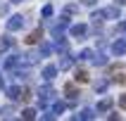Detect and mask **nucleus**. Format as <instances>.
Here are the masks:
<instances>
[{
	"instance_id": "nucleus-1",
	"label": "nucleus",
	"mask_w": 126,
	"mask_h": 121,
	"mask_svg": "<svg viewBox=\"0 0 126 121\" xmlns=\"http://www.w3.org/2000/svg\"><path fill=\"white\" fill-rule=\"evenodd\" d=\"M121 17V10L117 5L112 7H105V10H100V12H93V21H102V19H119Z\"/></svg>"
},
{
	"instance_id": "nucleus-2",
	"label": "nucleus",
	"mask_w": 126,
	"mask_h": 121,
	"mask_svg": "<svg viewBox=\"0 0 126 121\" xmlns=\"http://www.w3.org/2000/svg\"><path fill=\"white\" fill-rule=\"evenodd\" d=\"M67 26H69V17L64 14V17H60V21H57V24H52V28H50V33H52V38H60V36H64Z\"/></svg>"
},
{
	"instance_id": "nucleus-3",
	"label": "nucleus",
	"mask_w": 126,
	"mask_h": 121,
	"mask_svg": "<svg viewBox=\"0 0 126 121\" xmlns=\"http://www.w3.org/2000/svg\"><path fill=\"white\" fill-rule=\"evenodd\" d=\"M19 28H24V17L21 14H12L7 19V31H19Z\"/></svg>"
},
{
	"instance_id": "nucleus-4",
	"label": "nucleus",
	"mask_w": 126,
	"mask_h": 121,
	"mask_svg": "<svg viewBox=\"0 0 126 121\" xmlns=\"http://www.w3.org/2000/svg\"><path fill=\"white\" fill-rule=\"evenodd\" d=\"M69 33H71V38L83 40L86 33H88V26H86V24H74V26H69Z\"/></svg>"
},
{
	"instance_id": "nucleus-5",
	"label": "nucleus",
	"mask_w": 126,
	"mask_h": 121,
	"mask_svg": "<svg viewBox=\"0 0 126 121\" xmlns=\"http://www.w3.org/2000/svg\"><path fill=\"white\" fill-rule=\"evenodd\" d=\"M74 119H81V121H91V119H95V109L86 107V109H81L79 114H74Z\"/></svg>"
},
{
	"instance_id": "nucleus-6",
	"label": "nucleus",
	"mask_w": 126,
	"mask_h": 121,
	"mask_svg": "<svg viewBox=\"0 0 126 121\" xmlns=\"http://www.w3.org/2000/svg\"><path fill=\"white\" fill-rule=\"evenodd\" d=\"M52 48L57 50V52H62V55H67V52H69V43L64 40L62 36H60V38H55V45H52Z\"/></svg>"
},
{
	"instance_id": "nucleus-7",
	"label": "nucleus",
	"mask_w": 126,
	"mask_h": 121,
	"mask_svg": "<svg viewBox=\"0 0 126 121\" xmlns=\"http://www.w3.org/2000/svg\"><path fill=\"white\" fill-rule=\"evenodd\" d=\"M17 64H19V55H10L5 62H2V69H5V71H12Z\"/></svg>"
},
{
	"instance_id": "nucleus-8",
	"label": "nucleus",
	"mask_w": 126,
	"mask_h": 121,
	"mask_svg": "<svg viewBox=\"0 0 126 121\" xmlns=\"http://www.w3.org/2000/svg\"><path fill=\"white\" fill-rule=\"evenodd\" d=\"M124 52H126V40L117 38V40L112 43V55H124Z\"/></svg>"
},
{
	"instance_id": "nucleus-9",
	"label": "nucleus",
	"mask_w": 126,
	"mask_h": 121,
	"mask_svg": "<svg viewBox=\"0 0 126 121\" xmlns=\"http://www.w3.org/2000/svg\"><path fill=\"white\" fill-rule=\"evenodd\" d=\"M91 62H93V67H105V64H107V57H105V52H93Z\"/></svg>"
},
{
	"instance_id": "nucleus-10",
	"label": "nucleus",
	"mask_w": 126,
	"mask_h": 121,
	"mask_svg": "<svg viewBox=\"0 0 126 121\" xmlns=\"http://www.w3.org/2000/svg\"><path fill=\"white\" fill-rule=\"evenodd\" d=\"M55 76H57V67L55 64H48V67L43 69V78H45V81H52Z\"/></svg>"
},
{
	"instance_id": "nucleus-11",
	"label": "nucleus",
	"mask_w": 126,
	"mask_h": 121,
	"mask_svg": "<svg viewBox=\"0 0 126 121\" xmlns=\"http://www.w3.org/2000/svg\"><path fill=\"white\" fill-rule=\"evenodd\" d=\"M5 93H7L10 100H21V88H19V85H10Z\"/></svg>"
},
{
	"instance_id": "nucleus-12",
	"label": "nucleus",
	"mask_w": 126,
	"mask_h": 121,
	"mask_svg": "<svg viewBox=\"0 0 126 121\" xmlns=\"http://www.w3.org/2000/svg\"><path fill=\"white\" fill-rule=\"evenodd\" d=\"M41 38H43V31H41V28H36V31H31V33L26 36V43H29V45H33V43H38Z\"/></svg>"
},
{
	"instance_id": "nucleus-13",
	"label": "nucleus",
	"mask_w": 126,
	"mask_h": 121,
	"mask_svg": "<svg viewBox=\"0 0 126 121\" xmlns=\"http://www.w3.org/2000/svg\"><path fill=\"white\" fill-rule=\"evenodd\" d=\"M64 93H67V97H69L71 102H74V100H76L79 95H81V93L76 90V85H71V83H69V85H64Z\"/></svg>"
},
{
	"instance_id": "nucleus-14",
	"label": "nucleus",
	"mask_w": 126,
	"mask_h": 121,
	"mask_svg": "<svg viewBox=\"0 0 126 121\" xmlns=\"http://www.w3.org/2000/svg\"><path fill=\"white\" fill-rule=\"evenodd\" d=\"M107 85H110V78H98L93 88H95V93H105V90H107Z\"/></svg>"
},
{
	"instance_id": "nucleus-15",
	"label": "nucleus",
	"mask_w": 126,
	"mask_h": 121,
	"mask_svg": "<svg viewBox=\"0 0 126 121\" xmlns=\"http://www.w3.org/2000/svg\"><path fill=\"white\" fill-rule=\"evenodd\" d=\"M74 78H76V83H88V71L86 69H76L74 71Z\"/></svg>"
},
{
	"instance_id": "nucleus-16",
	"label": "nucleus",
	"mask_w": 126,
	"mask_h": 121,
	"mask_svg": "<svg viewBox=\"0 0 126 121\" xmlns=\"http://www.w3.org/2000/svg\"><path fill=\"white\" fill-rule=\"evenodd\" d=\"M64 109H67V105H64L62 100H57V102H52V107H50V112L55 114V116H57V114H62Z\"/></svg>"
},
{
	"instance_id": "nucleus-17",
	"label": "nucleus",
	"mask_w": 126,
	"mask_h": 121,
	"mask_svg": "<svg viewBox=\"0 0 126 121\" xmlns=\"http://www.w3.org/2000/svg\"><path fill=\"white\" fill-rule=\"evenodd\" d=\"M52 95H55V90H52L50 85H43V88H38V97H50V100H52Z\"/></svg>"
},
{
	"instance_id": "nucleus-18",
	"label": "nucleus",
	"mask_w": 126,
	"mask_h": 121,
	"mask_svg": "<svg viewBox=\"0 0 126 121\" xmlns=\"http://www.w3.org/2000/svg\"><path fill=\"white\" fill-rule=\"evenodd\" d=\"M52 52V45L50 43H41V48H38V57H48Z\"/></svg>"
},
{
	"instance_id": "nucleus-19",
	"label": "nucleus",
	"mask_w": 126,
	"mask_h": 121,
	"mask_svg": "<svg viewBox=\"0 0 126 121\" xmlns=\"http://www.w3.org/2000/svg\"><path fill=\"white\" fill-rule=\"evenodd\" d=\"M12 45H14V38H12V36H5V38L0 40V50H7V48H12Z\"/></svg>"
},
{
	"instance_id": "nucleus-20",
	"label": "nucleus",
	"mask_w": 126,
	"mask_h": 121,
	"mask_svg": "<svg viewBox=\"0 0 126 121\" xmlns=\"http://www.w3.org/2000/svg\"><path fill=\"white\" fill-rule=\"evenodd\" d=\"M110 107H112V100L105 97V100H100V102H98V112H107Z\"/></svg>"
},
{
	"instance_id": "nucleus-21",
	"label": "nucleus",
	"mask_w": 126,
	"mask_h": 121,
	"mask_svg": "<svg viewBox=\"0 0 126 121\" xmlns=\"http://www.w3.org/2000/svg\"><path fill=\"white\" fill-rule=\"evenodd\" d=\"M71 62H74V57H64L62 62H60V67H57V69H60V71H67V69L71 67Z\"/></svg>"
},
{
	"instance_id": "nucleus-22",
	"label": "nucleus",
	"mask_w": 126,
	"mask_h": 121,
	"mask_svg": "<svg viewBox=\"0 0 126 121\" xmlns=\"http://www.w3.org/2000/svg\"><path fill=\"white\" fill-rule=\"evenodd\" d=\"M21 119H26V121H31V119H36V112L31 109V107H26L24 112H21Z\"/></svg>"
},
{
	"instance_id": "nucleus-23",
	"label": "nucleus",
	"mask_w": 126,
	"mask_h": 121,
	"mask_svg": "<svg viewBox=\"0 0 126 121\" xmlns=\"http://www.w3.org/2000/svg\"><path fill=\"white\" fill-rule=\"evenodd\" d=\"M91 57H93V50H81L76 59H91Z\"/></svg>"
},
{
	"instance_id": "nucleus-24",
	"label": "nucleus",
	"mask_w": 126,
	"mask_h": 121,
	"mask_svg": "<svg viewBox=\"0 0 126 121\" xmlns=\"http://www.w3.org/2000/svg\"><path fill=\"white\" fill-rule=\"evenodd\" d=\"M112 81H114V83H121V85H124V83H126V76H124V74H117V76H112Z\"/></svg>"
},
{
	"instance_id": "nucleus-25",
	"label": "nucleus",
	"mask_w": 126,
	"mask_h": 121,
	"mask_svg": "<svg viewBox=\"0 0 126 121\" xmlns=\"http://www.w3.org/2000/svg\"><path fill=\"white\" fill-rule=\"evenodd\" d=\"M52 12H55L52 5H45V7H43V17H52Z\"/></svg>"
},
{
	"instance_id": "nucleus-26",
	"label": "nucleus",
	"mask_w": 126,
	"mask_h": 121,
	"mask_svg": "<svg viewBox=\"0 0 126 121\" xmlns=\"http://www.w3.org/2000/svg\"><path fill=\"white\" fill-rule=\"evenodd\" d=\"M114 31H119V33H126V21H119V24L114 26Z\"/></svg>"
},
{
	"instance_id": "nucleus-27",
	"label": "nucleus",
	"mask_w": 126,
	"mask_h": 121,
	"mask_svg": "<svg viewBox=\"0 0 126 121\" xmlns=\"http://www.w3.org/2000/svg\"><path fill=\"white\" fill-rule=\"evenodd\" d=\"M0 114H2L5 119H10V116H12V107H5V109H0Z\"/></svg>"
},
{
	"instance_id": "nucleus-28",
	"label": "nucleus",
	"mask_w": 126,
	"mask_h": 121,
	"mask_svg": "<svg viewBox=\"0 0 126 121\" xmlns=\"http://www.w3.org/2000/svg\"><path fill=\"white\" fill-rule=\"evenodd\" d=\"M119 107H121V109H126V95H121V97H119Z\"/></svg>"
},
{
	"instance_id": "nucleus-29",
	"label": "nucleus",
	"mask_w": 126,
	"mask_h": 121,
	"mask_svg": "<svg viewBox=\"0 0 126 121\" xmlns=\"http://www.w3.org/2000/svg\"><path fill=\"white\" fill-rule=\"evenodd\" d=\"M67 12L74 14V12H79V7H76V5H69V7H67Z\"/></svg>"
},
{
	"instance_id": "nucleus-30",
	"label": "nucleus",
	"mask_w": 126,
	"mask_h": 121,
	"mask_svg": "<svg viewBox=\"0 0 126 121\" xmlns=\"http://www.w3.org/2000/svg\"><path fill=\"white\" fill-rule=\"evenodd\" d=\"M7 12H10V7H7V5H2V7H0V14H7Z\"/></svg>"
},
{
	"instance_id": "nucleus-31",
	"label": "nucleus",
	"mask_w": 126,
	"mask_h": 121,
	"mask_svg": "<svg viewBox=\"0 0 126 121\" xmlns=\"http://www.w3.org/2000/svg\"><path fill=\"white\" fill-rule=\"evenodd\" d=\"M0 88H5V78H2V74H0Z\"/></svg>"
},
{
	"instance_id": "nucleus-32",
	"label": "nucleus",
	"mask_w": 126,
	"mask_h": 121,
	"mask_svg": "<svg viewBox=\"0 0 126 121\" xmlns=\"http://www.w3.org/2000/svg\"><path fill=\"white\" fill-rule=\"evenodd\" d=\"M83 5H95V0H83Z\"/></svg>"
},
{
	"instance_id": "nucleus-33",
	"label": "nucleus",
	"mask_w": 126,
	"mask_h": 121,
	"mask_svg": "<svg viewBox=\"0 0 126 121\" xmlns=\"http://www.w3.org/2000/svg\"><path fill=\"white\" fill-rule=\"evenodd\" d=\"M117 5H126V0H117Z\"/></svg>"
},
{
	"instance_id": "nucleus-34",
	"label": "nucleus",
	"mask_w": 126,
	"mask_h": 121,
	"mask_svg": "<svg viewBox=\"0 0 126 121\" xmlns=\"http://www.w3.org/2000/svg\"><path fill=\"white\" fill-rule=\"evenodd\" d=\"M12 2H14V5H17V2H21V0H12Z\"/></svg>"
}]
</instances>
